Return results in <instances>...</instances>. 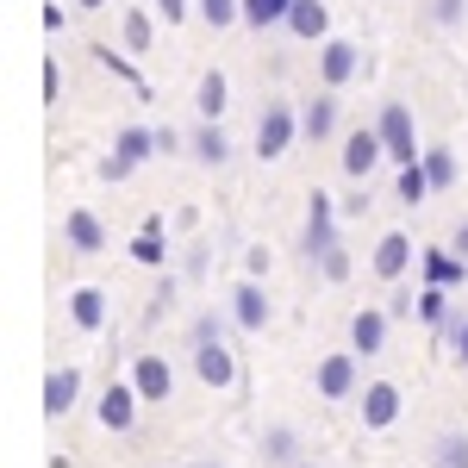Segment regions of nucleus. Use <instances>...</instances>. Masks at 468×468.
Wrapping results in <instances>:
<instances>
[{"instance_id": "nucleus-1", "label": "nucleus", "mask_w": 468, "mask_h": 468, "mask_svg": "<svg viewBox=\"0 0 468 468\" xmlns=\"http://www.w3.org/2000/svg\"><path fill=\"white\" fill-rule=\"evenodd\" d=\"M293 132H300L293 107H288V101H269L262 119H256V156H262V163H269V156H282V150L293 144Z\"/></svg>"}, {"instance_id": "nucleus-2", "label": "nucleus", "mask_w": 468, "mask_h": 468, "mask_svg": "<svg viewBox=\"0 0 468 468\" xmlns=\"http://www.w3.org/2000/svg\"><path fill=\"white\" fill-rule=\"evenodd\" d=\"M375 132H381V144H388V156L394 163H419V138H412V112L399 107H381V119H375Z\"/></svg>"}, {"instance_id": "nucleus-3", "label": "nucleus", "mask_w": 468, "mask_h": 468, "mask_svg": "<svg viewBox=\"0 0 468 468\" xmlns=\"http://www.w3.org/2000/svg\"><path fill=\"white\" fill-rule=\"evenodd\" d=\"M150 150H156V132H144V125H132V132H119V150H112L107 163H101V176L107 181H125L138 163H144Z\"/></svg>"}, {"instance_id": "nucleus-4", "label": "nucleus", "mask_w": 468, "mask_h": 468, "mask_svg": "<svg viewBox=\"0 0 468 468\" xmlns=\"http://www.w3.org/2000/svg\"><path fill=\"white\" fill-rule=\"evenodd\" d=\"M194 375H200L207 388H231V381H238V362H231V350H225L218 337H194Z\"/></svg>"}, {"instance_id": "nucleus-5", "label": "nucleus", "mask_w": 468, "mask_h": 468, "mask_svg": "<svg viewBox=\"0 0 468 468\" xmlns=\"http://www.w3.org/2000/svg\"><path fill=\"white\" fill-rule=\"evenodd\" d=\"M381 156H388L381 132H375V125H362V132H350V138H344V176L362 181L368 169H375V163H381Z\"/></svg>"}, {"instance_id": "nucleus-6", "label": "nucleus", "mask_w": 468, "mask_h": 468, "mask_svg": "<svg viewBox=\"0 0 468 468\" xmlns=\"http://www.w3.org/2000/svg\"><path fill=\"white\" fill-rule=\"evenodd\" d=\"M356 69H362L356 44H344V37H324V44H319V81H324V88H344Z\"/></svg>"}, {"instance_id": "nucleus-7", "label": "nucleus", "mask_w": 468, "mask_h": 468, "mask_svg": "<svg viewBox=\"0 0 468 468\" xmlns=\"http://www.w3.org/2000/svg\"><path fill=\"white\" fill-rule=\"evenodd\" d=\"M394 419H399V388L394 381H368L362 388V425L368 431H388Z\"/></svg>"}, {"instance_id": "nucleus-8", "label": "nucleus", "mask_w": 468, "mask_h": 468, "mask_svg": "<svg viewBox=\"0 0 468 468\" xmlns=\"http://www.w3.org/2000/svg\"><path fill=\"white\" fill-rule=\"evenodd\" d=\"M138 388H132V381H112L107 394H101V425H107V431H132V419H138Z\"/></svg>"}, {"instance_id": "nucleus-9", "label": "nucleus", "mask_w": 468, "mask_h": 468, "mask_svg": "<svg viewBox=\"0 0 468 468\" xmlns=\"http://www.w3.org/2000/svg\"><path fill=\"white\" fill-rule=\"evenodd\" d=\"M381 344H388V313L362 306L356 319H350V350H356V356H381Z\"/></svg>"}, {"instance_id": "nucleus-10", "label": "nucleus", "mask_w": 468, "mask_h": 468, "mask_svg": "<svg viewBox=\"0 0 468 468\" xmlns=\"http://www.w3.org/2000/svg\"><path fill=\"white\" fill-rule=\"evenodd\" d=\"M132 388L156 406V399H169V388H176V375H169V362L163 356H138L132 362Z\"/></svg>"}, {"instance_id": "nucleus-11", "label": "nucleus", "mask_w": 468, "mask_h": 468, "mask_svg": "<svg viewBox=\"0 0 468 468\" xmlns=\"http://www.w3.org/2000/svg\"><path fill=\"white\" fill-rule=\"evenodd\" d=\"M231 319L244 324V331H262L269 324V293L256 288V282H238L231 288Z\"/></svg>"}, {"instance_id": "nucleus-12", "label": "nucleus", "mask_w": 468, "mask_h": 468, "mask_svg": "<svg viewBox=\"0 0 468 468\" xmlns=\"http://www.w3.org/2000/svg\"><path fill=\"white\" fill-rule=\"evenodd\" d=\"M406 262H412V238H406V231H388V238L375 244V275H381V282H399Z\"/></svg>"}, {"instance_id": "nucleus-13", "label": "nucleus", "mask_w": 468, "mask_h": 468, "mask_svg": "<svg viewBox=\"0 0 468 468\" xmlns=\"http://www.w3.org/2000/svg\"><path fill=\"white\" fill-rule=\"evenodd\" d=\"M331 218H337V207H331L324 194H313V207H306V238H300V244H306V256H324V250H331Z\"/></svg>"}, {"instance_id": "nucleus-14", "label": "nucleus", "mask_w": 468, "mask_h": 468, "mask_svg": "<svg viewBox=\"0 0 468 468\" xmlns=\"http://www.w3.org/2000/svg\"><path fill=\"white\" fill-rule=\"evenodd\" d=\"M319 394H324V399L356 394V356H324V362H319Z\"/></svg>"}, {"instance_id": "nucleus-15", "label": "nucleus", "mask_w": 468, "mask_h": 468, "mask_svg": "<svg viewBox=\"0 0 468 468\" xmlns=\"http://www.w3.org/2000/svg\"><path fill=\"white\" fill-rule=\"evenodd\" d=\"M187 150H194V163H207V169H218V163L231 156L225 132H218V119H200V125H194V138H187Z\"/></svg>"}, {"instance_id": "nucleus-16", "label": "nucleus", "mask_w": 468, "mask_h": 468, "mask_svg": "<svg viewBox=\"0 0 468 468\" xmlns=\"http://www.w3.org/2000/svg\"><path fill=\"white\" fill-rule=\"evenodd\" d=\"M288 32H293V37H319V44H324V32H331V13H324V0H293Z\"/></svg>"}, {"instance_id": "nucleus-17", "label": "nucleus", "mask_w": 468, "mask_h": 468, "mask_svg": "<svg viewBox=\"0 0 468 468\" xmlns=\"http://www.w3.org/2000/svg\"><path fill=\"white\" fill-rule=\"evenodd\" d=\"M69 319H75V331H101V319H107V293L101 288H75L69 293Z\"/></svg>"}, {"instance_id": "nucleus-18", "label": "nucleus", "mask_w": 468, "mask_h": 468, "mask_svg": "<svg viewBox=\"0 0 468 468\" xmlns=\"http://www.w3.org/2000/svg\"><path fill=\"white\" fill-rule=\"evenodd\" d=\"M75 388H81V375H75V368H57V375L44 381V412H50V419H63V412L75 406Z\"/></svg>"}, {"instance_id": "nucleus-19", "label": "nucleus", "mask_w": 468, "mask_h": 468, "mask_svg": "<svg viewBox=\"0 0 468 468\" xmlns=\"http://www.w3.org/2000/svg\"><path fill=\"white\" fill-rule=\"evenodd\" d=\"M300 132H306V138H313V144H324V138H331V132H337V101H331V94H319V101H313V107L300 112Z\"/></svg>"}, {"instance_id": "nucleus-20", "label": "nucleus", "mask_w": 468, "mask_h": 468, "mask_svg": "<svg viewBox=\"0 0 468 468\" xmlns=\"http://www.w3.org/2000/svg\"><path fill=\"white\" fill-rule=\"evenodd\" d=\"M63 231H69V244L81 256H94L101 244H107V231H101V218H94V213H69V218H63Z\"/></svg>"}, {"instance_id": "nucleus-21", "label": "nucleus", "mask_w": 468, "mask_h": 468, "mask_svg": "<svg viewBox=\"0 0 468 468\" xmlns=\"http://www.w3.org/2000/svg\"><path fill=\"white\" fill-rule=\"evenodd\" d=\"M225 101H231L225 75H218V69H207V75H200V94H194V107H200V119H225Z\"/></svg>"}, {"instance_id": "nucleus-22", "label": "nucleus", "mask_w": 468, "mask_h": 468, "mask_svg": "<svg viewBox=\"0 0 468 468\" xmlns=\"http://www.w3.org/2000/svg\"><path fill=\"white\" fill-rule=\"evenodd\" d=\"M463 269H468V262H463L456 250H425V275H431L437 288H450V282H463Z\"/></svg>"}, {"instance_id": "nucleus-23", "label": "nucleus", "mask_w": 468, "mask_h": 468, "mask_svg": "<svg viewBox=\"0 0 468 468\" xmlns=\"http://www.w3.org/2000/svg\"><path fill=\"white\" fill-rule=\"evenodd\" d=\"M425 194H431V176H425V156H419V163H399V200H406V207H419Z\"/></svg>"}, {"instance_id": "nucleus-24", "label": "nucleus", "mask_w": 468, "mask_h": 468, "mask_svg": "<svg viewBox=\"0 0 468 468\" xmlns=\"http://www.w3.org/2000/svg\"><path fill=\"white\" fill-rule=\"evenodd\" d=\"M288 13H293V0H244V19H250L256 32L262 26H288Z\"/></svg>"}, {"instance_id": "nucleus-25", "label": "nucleus", "mask_w": 468, "mask_h": 468, "mask_svg": "<svg viewBox=\"0 0 468 468\" xmlns=\"http://www.w3.org/2000/svg\"><path fill=\"white\" fill-rule=\"evenodd\" d=\"M293 450H300V437H293L288 425H275V431L262 437V463H275V468H288V463H293Z\"/></svg>"}, {"instance_id": "nucleus-26", "label": "nucleus", "mask_w": 468, "mask_h": 468, "mask_svg": "<svg viewBox=\"0 0 468 468\" xmlns=\"http://www.w3.org/2000/svg\"><path fill=\"white\" fill-rule=\"evenodd\" d=\"M200 19H207V26H231V19H244V0H200Z\"/></svg>"}, {"instance_id": "nucleus-27", "label": "nucleus", "mask_w": 468, "mask_h": 468, "mask_svg": "<svg viewBox=\"0 0 468 468\" xmlns=\"http://www.w3.org/2000/svg\"><path fill=\"white\" fill-rule=\"evenodd\" d=\"M425 176H431V187H450L456 181V156L450 150H425Z\"/></svg>"}, {"instance_id": "nucleus-28", "label": "nucleus", "mask_w": 468, "mask_h": 468, "mask_svg": "<svg viewBox=\"0 0 468 468\" xmlns=\"http://www.w3.org/2000/svg\"><path fill=\"white\" fill-rule=\"evenodd\" d=\"M125 50H150V13H125Z\"/></svg>"}, {"instance_id": "nucleus-29", "label": "nucleus", "mask_w": 468, "mask_h": 468, "mask_svg": "<svg viewBox=\"0 0 468 468\" xmlns=\"http://www.w3.org/2000/svg\"><path fill=\"white\" fill-rule=\"evenodd\" d=\"M437 468H468V443L463 437H443V443H437Z\"/></svg>"}, {"instance_id": "nucleus-30", "label": "nucleus", "mask_w": 468, "mask_h": 468, "mask_svg": "<svg viewBox=\"0 0 468 468\" xmlns=\"http://www.w3.org/2000/svg\"><path fill=\"white\" fill-rule=\"evenodd\" d=\"M419 319H425V324H443V288H437V282L419 293Z\"/></svg>"}, {"instance_id": "nucleus-31", "label": "nucleus", "mask_w": 468, "mask_h": 468, "mask_svg": "<svg viewBox=\"0 0 468 468\" xmlns=\"http://www.w3.org/2000/svg\"><path fill=\"white\" fill-rule=\"evenodd\" d=\"M319 269H324V282H344V275H350V256H344L337 244H331V250L319 256Z\"/></svg>"}, {"instance_id": "nucleus-32", "label": "nucleus", "mask_w": 468, "mask_h": 468, "mask_svg": "<svg viewBox=\"0 0 468 468\" xmlns=\"http://www.w3.org/2000/svg\"><path fill=\"white\" fill-rule=\"evenodd\" d=\"M463 13H468V0H431V19H437V26H456Z\"/></svg>"}, {"instance_id": "nucleus-33", "label": "nucleus", "mask_w": 468, "mask_h": 468, "mask_svg": "<svg viewBox=\"0 0 468 468\" xmlns=\"http://www.w3.org/2000/svg\"><path fill=\"white\" fill-rule=\"evenodd\" d=\"M450 350H456V362L468 368V319H456V324H450Z\"/></svg>"}, {"instance_id": "nucleus-34", "label": "nucleus", "mask_w": 468, "mask_h": 468, "mask_svg": "<svg viewBox=\"0 0 468 468\" xmlns=\"http://www.w3.org/2000/svg\"><path fill=\"white\" fill-rule=\"evenodd\" d=\"M156 13H163V26H176V19H187V0H156Z\"/></svg>"}, {"instance_id": "nucleus-35", "label": "nucleus", "mask_w": 468, "mask_h": 468, "mask_svg": "<svg viewBox=\"0 0 468 468\" xmlns=\"http://www.w3.org/2000/svg\"><path fill=\"white\" fill-rule=\"evenodd\" d=\"M450 250H456V256H463V262H468V218H463V225H456V231H450Z\"/></svg>"}, {"instance_id": "nucleus-36", "label": "nucleus", "mask_w": 468, "mask_h": 468, "mask_svg": "<svg viewBox=\"0 0 468 468\" xmlns=\"http://www.w3.org/2000/svg\"><path fill=\"white\" fill-rule=\"evenodd\" d=\"M75 6H81V13H94V6H107V0H75Z\"/></svg>"}]
</instances>
